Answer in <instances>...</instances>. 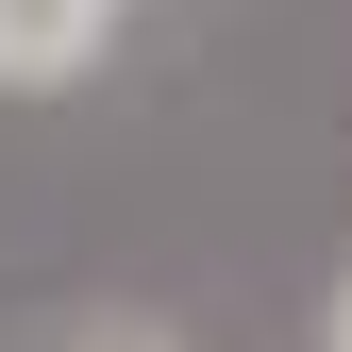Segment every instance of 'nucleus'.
Listing matches in <instances>:
<instances>
[{
  "label": "nucleus",
  "mask_w": 352,
  "mask_h": 352,
  "mask_svg": "<svg viewBox=\"0 0 352 352\" xmlns=\"http://www.w3.org/2000/svg\"><path fill=\"white\" fill-rule=\"evenodd\" d=\"M84 352H168V336H84Z\"/></svg>",
  "instance_id": "7ed1b4c3"
},
{
  "label": "nucleus",
  "mask_w": 352,
  "mask_h": 352,
  "mask_svg": "<svg viewBox=\"0 0 352 352\" xmlns=\"http://www.w3.org/2000/svg\"><path fill=\"white\" fill-rule=\"evenodd\" d=\"M101 34H118V0H0V101L84 84V67H101Z\"/></svg>",
  "instance_id": "f257e3e1"
},
{
  "label": "nucleus",
  "mask_w": 352,
  "mask_h": 352,
  "mask_svg": "<svg viewBox=\"0 0 352 352\" xmlns=\"http://www.w3.org/2000/svg\"><path fill=\"white\" fill-rule=\"evenodd\" d=\"M319 352H352V269H336V302H319Z\"/></svg>",
  "instance_id": "f03ea898"
}]
</instances>
